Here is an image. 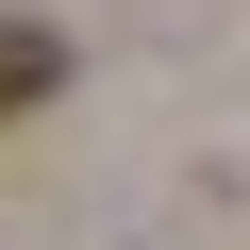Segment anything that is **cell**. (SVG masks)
Masks as SVG:
<instances>
[{"label":"cell","instance_id":"obj_1","mask_svg":"<svg viewBox=\"0 0 250 250\" xmlns=\"http://www.w3.org/2000/svg\"><path fill=\"white\" fill-rule=\"evenodd\" d=\"M50 83H67V50H50V34H34V17H0V117H34V100H50Z\"/></svg>","mask_w":250,"mask_h":250}]
</instances>
